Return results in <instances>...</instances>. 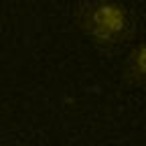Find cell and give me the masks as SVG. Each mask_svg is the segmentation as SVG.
Returning <instances> with one entry per match:
<instances>
[{"label":"cell","instance_id":"6da1fadb","mask_svg":"<svg viewBox=\"0 0 146 146\" xmlns=\"http://www.w3.org/2000/svg\"><path fill=\"white\" fill-rule=\"evenodd\" d=\"M77 23L83 35L100 49H116L130 41L134 25L128 8L114 0H91L79 14Z\"/></svg>","mask_w":146,"mask_h":146},{"label":"cell","instance_id":"7a4b0ae2","mask_svg":"<svg viewBox=\"0 0 146 146\" xmlns=\"http://www.w3.org/2000/svg\"><path fill=\"white\" fill-rule=\"evenodd\" d=\"M124 77L132 85H144L146 83V43L136 45L126 61V73Z\"/></svg>","mask_w":146,"mask_h":146}]
</instances>
